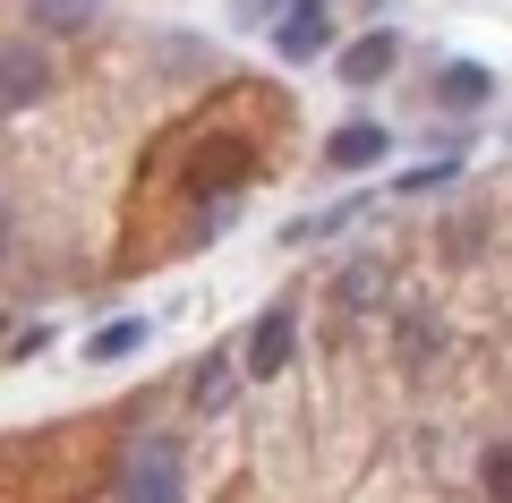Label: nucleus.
Instances as JSON below:
<instances>
[{"label":"nucleus","instance_id":"f257e3e1","mask_svg":"<svg viewBox=\"0 0 512 503\" xmlns=\"http://www.w3.org/2000/svg\"><path fill=\"white\" fill-rule=\"evenodd\" d=\"M120 503H188V461L171 435H137L120 461Z\"/></svg>","mask_w":512,"mask_h":503},{"label":"nucleus","instance_id":"f03ea898","mask_svg":"<svg viewBox=\"0 0 512 503\" xmlns=\"http://www.w3.org/2000/svg\"><path fill=\"white\" fill-rule=\"evenodd\" d=\"M291 342H299V316H291V299H274L265 316L248 324V342H239V367H248L256 384H274L282 367H291Z\"/></svg>","mask_w":512,"mask_h":503},{"label":"nucleus","instance_id":"7ed1b4c3","mask_svg":"<svg viewBox=\"0 0 512 503\" xmlns=\"http://www.w3.org/2000/svg\"><path fill=\"white\" fill-rule=\"evenodd\" d=\"M52 60H43V43H0V120L9 111H35L43 94H52Z\"/></svg>","mask_w":512,"mask_h":503},{"label":"nucleus","instance_id":"20e7f679","mask_svg":"<svg viewBox=\"0 0 512 503\" xmlns=\"http://www.w3.org/2000/svg\"><path fill=\"white\" fill-rule=\"evenodd\" d=\"M333 52V9L325 0H291L274 18V60H325Z\"/></svg>","mask_w":512,"mask_h":503},{"label":"nucleus","instance_id":"39448f33","mask_svg":"<svg viewBox=\"0 0 512 503\" xmlns=\"http://www.w3.org/2000/svg\"><path fill=\"white\" fill-rule=\"evenodd\" d=\"M333 69H342V86H384V77L402 69V35L376 18L367 35H350V43H342V60H333Z\"/></svg>","mask_w":512,"mask_h":503},{"label":"nucleus","instance_id":"423d86ee","mask_svg":"<svg viewBox=\"0 0 512 503\" xmlns=\"http://www.w3.org/2000/svg\"><path fill=\"white\" fill-rule=\"evenodd\" d=\"M384 154H393V128L367 120V111H359V120H342V128L325 137V171H376Z\"/></svg>","mask_w":512,"mask_h":503},{"label":"nucleus","instance_id":"0eeeda50","mask_svg":"<svg viewBox=\"0 0 512 503\" xmlns=\"http://www.w3.org/2000/svg\"><path fill=\"white\" fill-rule=\"evenodd\" d=\"M146 333H154L146 316H103V324L86 333V367H120V359H137V350H146Z\"/></svg>","mask_w":512,"mask_h":503},{"label":"nucleus","instance_id":"6e6552de","mask_svg":"<svg viewBox=\"0 0 512 503\" xmlns=\"http://www.w3.org/2000/svg\"><path fill=\"white\" fill-rule=\"evenodd\" d=\"M436 103H444V111H487V103H495V69H478V60L436 69Z\"/></svg>","mask_w":512,"mask_h":503},{"label":"nucleus","instance_id":"1a4fd4ad","mask_svg":"<svg viewBox=\"0 0 512 503\" xmlns=\"http://www.w3.org/2000/svg\"><path fill=\"white\" fill-rule=\"evenodd\" d=\"M26 9H35L43 35H86V26L103 18V0H26Z\"/></svg>","mask_w":512,"mask_h":503},{"label":"nucleus","instance_id":"9d476101","mask_svg":"<svg viewBox=\"0 0 512 503\" xmlns=\"http://www.w3.org/2000/svg\"><path fill=\"white\" fill-rule=\"evenodd\" d=\"M239 376H248L239 359H205V367H197V410H222V401L239 393Z\"/></svg>","mask_w":512,"mask_h":503},{"label":"nucleus","instance_id":"9b49d317","mask_svg":"<svg viewBox=\"0 0 512 503\" xmlns=\"http://www.w3.org/2000/svg\"><path fill=\"white\" fill-rule=\"evenodd\" d=\"M478 486H487V503H512V435L478 452Z\"/></svg>","mask_w":512,"mask_h":503},{"label":"nucleus","instance_id":"f8f14e48","mask_svg":"<svg viewBox=\"0 0 512 503\" xmlns=\"http://www.w3.org/2000/svg\"><path fill=\"white\" fill-rule=\"evenodd\" d=\"M367 214V197H342V205H325V214H308V222H291V239H333L342 222H359Z\"/></svg>","mask_w":512,"mask_h":503},{"label":"nucleus","instance_id":"ddd939ff","mask_svg":"<svg viewBox=\"0 0 512 503\" xmlns=\"http://www.w3.org/2000/svg\"><path fill=\"white\" fill-rule=\"evenodd\" d=\"M444 180H461V154H444V162H419V171H402V180H393V197H419V188H444Z\"/></svg>","mask_w":512,"mask_h":503},{"label":"nucleus","instance_id":"4468645a","mask_svg":"<svg viewBox=\"0 0 512 503\" xmlns=\"http://www.w3.org/2000/svg\"><path fill=\"white\" fill-rule=\"evenodd\" d=\"M291 0H239V18H282Z\"/></svg>","mask_w":512,"mask_h":503},{"label":"nucleus","instance_id":"2eb2a0df","mask_svg":"<svg viewBox=\"0 0 512 503\" xmlns=\"http://www.w3.org/2000/svg\"><path fill=\"white\" fill-rule=\"evenodd\" d=\"M359 9H367V18H393V0H359Z\"/></svg>","mask_w":512,"mask_h":503},{"label":"nucleus","instance_id":"dca6fc26","mask_svg":"<svg viewBox=\"0 0 512 503\" xmlns=\"http://www.w3.org/2000/svg\"><path fill=\"white\" fill-rule=\"evenodd\" d=\"M0 248H9V214H0Z\"/></svg>","mask_w":512,"mask_h":503},{"label":"nucleus","instance_id":"f3484780","mask_svg":"<svg viewBox=\"0 0 512 503\" xmlns=\"http://www.w3.org/2000/svg\"><path fill=\"white\" fill-rule=\"evenodd\" d=\"M0 333H9V324H0Z\"/></svg>","mask_w":512,"mask_h":503}]
</instances>
